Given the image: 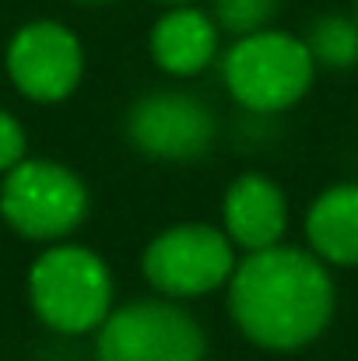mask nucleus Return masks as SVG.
<instances>
[{"instance_id":"nucleus-1","label":"nucleus","mask_w":358,"mask_h":361,"mask_svg":"<svg viewBox=\"0 0 358 361\" xmlns=\"http://www.w3.org/2000/svg\"><path fill=\"white\" fill-rule=\"evenodd\" d=\"M229 281V305L239 330L260 348L292 351L309 344L334 309V284L323 263L302 249H256Z\"/></svg>"},{"instance_id":"nucleus-2","label":"nucleus","mask_w":358,"mask_h":361,"mask_svg":"<svg viewBox=\"0 0 358 361\" xmlns=\"http://www.w3.org/2000/svg\"><path fill=\"white\" fill-rule=\"evenodd\" d=\"M32 305L60 334H85L106 323L113 281L106 263L81 245H56L42 252L28 274Z\"/></svg>"},{"instance_id":"nucleus-3","label":"nucleus","mask_w":358,"mask_h":361,"mask_svg":"<svg viewBox=\"0 0 358 361\" xmlns=\"http://www.w3.org/2000/svg\"><path fill=\"white\" fill-rule=\"evenodd\" d=\"M316 60L288 32H249L225 56V85L246 109L278 113L295 106L313 85Z\"/></svg>"},{"instance_id":"nucleus-4","label":"nucleus","mask_w":358,"mask_h":361,"mask_svg":"<svg viewBox=\"0 0 358 361\" xmlns=\"http://www.w3.org/2000/svg\"><path fill=\"white\" fill-rule=\"evenodd\" d=\"M0 211L7 225L28 239H60L81 225L88 193L81 179L56 161H18L7 172Z\"/></svg>"},{"instance_id":"nucleus-5","label":"nucleus","mask_w":358,"mask_h":361,"mask_svg":"<svg viewBox=\"0 0 358 361\" xmlns=\"http://www.w3.org/2000/svg\"><path fill=\"white\" fill-rule=\"evenodd\" d=\"M99 361H204V334L169 302H133L106 316Z\"/></svg>"},{"instance_id":"nucleus-6","label":"nucleus","mask_w":358,"mask_h":361,"mask_svg":"<svg viewBox=\"0 0 358 361\" xmlns=\"http://www.w3.org/2000/svg\"><path fill=\"white\" fill-rule=\"evenodd\" d=\"M236 270L232 239L208 225H179L148 245L144 274L148 281L172 298L208 295L225 284Z\"/></svg>"},{"instance_id":"nucleus-7","label":"nucleus","mask_w":358,"mask_h":361,"mask_svg":"<svg viewBox=\"0 0 358 361\" xmlns=\"http://www.w3.org/2000/svg\"><path fill=\"white\" fill-rule=\"evenodd\" d=\"M7 71L18 92L35 102H60L81 81V42L56 21L21 28L7 49Z\"/></svg>"},{"instance_id":"nucleus-8","label":"nucleus","mask_w":358,"mask_h":361,"mask_svg":"<svg viewBox=\"0 0 358 361\" xmlns=\"http://www.w3.org/2000/svg\"><path fill=\"white\" fill-rule=\"evenodd\" d=\"M126 130H130V140L144 154L183 161V158H197L208 151L215 137V116L193 95L158 92L133 106Z\"/></svg>"},{"instance_id":"nucleus-9","label":"nucleus","mask_w":358,"mask_h":361,"mask_svg":"<svg viewBox=\"0 0 358 361\" xmlns=\"http://www.w3.org/2000/svg\"><path fill=\"white\" fill-rule=\"evenodd\" d=\"M285 197L263 176H239L225 193V228L229 239L246 252L278 245L285 232Z\"/></svg>"},{"instance_id":"nucleus-10","label":"nucleus","mask_w":358,"mask_h":361,"mask_svg":"<svg viewBox=\"0 0 358 361\" xmlns=\"http://www.w3.org/2000/svg\"><path fill=\"white\" fill-rule=\"evenodd\" d=\"M218 28L208 14L179 7L151 28V56L169 74H197L215 60Z\"/></svg>"},{"instance_id":"nucleus-11","label":"nucleus","mask_w":358,"mask_h":361,"mask_svg":"<svg viewBox=\"0 0 358 361\" xmlns=\"http://www.w3.org/2000/svg\"><path fill=\"white\" fill-rule=\"evenodd\" d=\"M306 232L323 259L345 267L358 263V186L327 190L313 204L306 218Z\"/></svg>"},{"instance_id":"nucleus-12","label":"nucleus","mask_w":358,"mask_h":361,"mask_svg":"<svg viewBox=\"0 0 358 361\" xmlns=\"http://www.w3.org/2000/svg\"><path fill=\"white\" fill-rule=\"evenodd\" d=\"M309 56L323 67H352L358 60V21L327 14L309 28Z\"/></svg>"},{"instance_id":"nucleus-13","label":"nucleus","mask_w":358,"mask_h":361,"mask_svg":"<svg viewBox=\"0 0 358 361\" xmlns=\"http://www.w3.org/2000/svg\"><path fill=\"white\" fill-rule=\"evenodd\" d=\"M274 11H278V0H215V14L222 28L239 32V35L260 32Z\"/></svg>"},{"instance_id":"nucleus-14","label":"nucleus","mask_w":358,"mask_h":361,"mask_svg":"<svg viewBox=\"0 0 358 361\" xmlns=\"http://www.w3.org/2000/svg\"><path fill=\"white\" fill-rule=\"evenodd\" d=\"M18 161H25V133L14 116L0 113V169H14Z\"/></svg>"},{"instance_id":"nucleus-15","label":"nucleus","mask_w":358,"mask_h":361,"mask_svg":"<svg viewBox=\"0 0 358 361\" xmlns=\"http://www.w3.org/2000/svg\"><path fill=\"white\" fill-rule=\"evenodd\" d=\"M162 4H190V0H162Z\"/></svg>"},{"instance_id":"nucleus-16","label":"nucleus","mask_w":358,"mask_h":361,"mask_svg":"<svg viewBox=\"0 0 358 361\" xmlns=\"http://www.w3.org/2000/svg\"><path fill=\"white\" fill-rule=\"evenodd\" d=\"M88 4H95V0H88Z\"/></svg>"},{"instance_id":"nucleus-17","label":"nucleus","mask_w":358,"mask_h":361,"mask_svg":"<svg viewBox=\"0 0 358 361\" xmlns=\"http://www.w3.org/2000/svg\"><path fill=\"white\" fill-rule=\"evenodd\" d=\"M355 21H358V18H355Z\"/></svg>"}]
</instances>
